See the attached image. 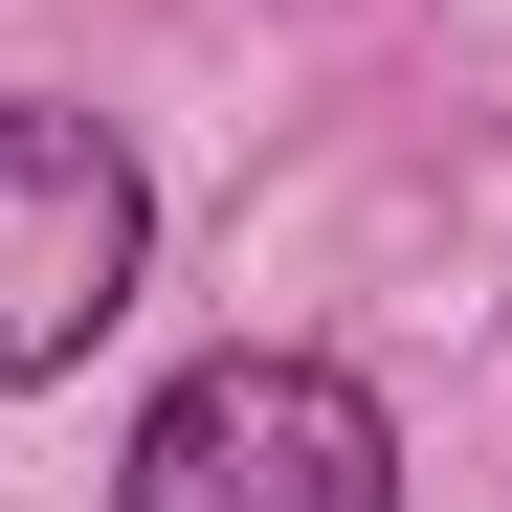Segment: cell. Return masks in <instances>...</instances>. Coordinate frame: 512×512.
<instances>
[{
	"label": "cell",
	"instance_id": "2",
	"mask_svg": "<svg viewBox=\"0 0 512 512\" xmlns=\"http://www.w3.org/2000/svg\"><path fill=\"white\" fill-rule=\"evenodd\" d=\"M134 245H156L134 134H112V112H67V90H0V401L67 379V357L134 312Z\"/></svg>",
	"mask_w": 512,
	"mask_h": 512
},
{
	"label": "cell",
	"instance_id": "1",
	"mask_svg": "<svg viewBox=\"0 0 512 512\" xmlns=\"http://www.w3.org/2000/svg\"><path fill=\"white\" fill-rule=\"evenodd\" d=\"M112 512H401V423L334 379V357H268V334H245V357L156 379Z\"/></svg>",
	"mask_w": 512,
	"mask_h": 512
}]
</instances>
